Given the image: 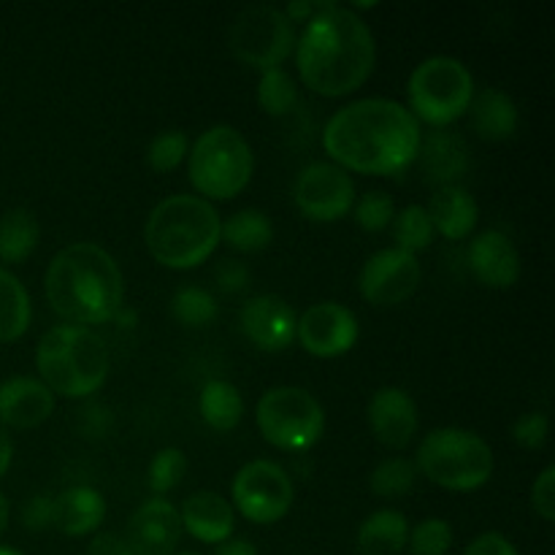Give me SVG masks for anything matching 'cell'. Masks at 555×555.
Instances as JSON below:
<instances>
[{
  "instance_id": "cell-12",
  "label": "cell",
  "mask_w": 555,
  "mask_h": 555,
  "mask_svg": "<svg viewBox=\"0 0 555 555\" xmlns=\"http://www.w3.org/2000/svg\"><path fill=\"white\" fill-rule=\"evenodd\" d=\"M293 198L312 222H336L356 206V182L334 163H309L296 179Z\"/></svg>"
},
{
  "instance_id": "cell-31",
  "label": "cell",
  "mask_w": 555,
  "mask_h": 555,
  "mask_svg": "<svg viewBox=\"0 0 555 555\" xmlns=\"http://www.w3.org/2000/svg\"><path fill=\"white\" fill-rule=\"evenodd\" d=\"M217 301L209 291L198 285H184L173 293L171 298V314L177 323L188 325V328H204V325L217 320Z\"/></svg>"
},
{
  "instance_id": "cell-9",
  "label": "cell",
  "mask_w": 555,
  "mask_h": 555,
  "mask_svg": "<svg viewBox=\"0 0 555 555\" xmlns=\"http://www.w3.org/2000/svg\"><path fill=\"white\" fill-rule=\"evenodd\" d=\"M255 421L266 442L287 453L309 450L325 431V412L320 401L296 385L266 390L255 410Z\"/></svg>"
},
{
  "instance_id": "cell-34",
  "label": "cell",
  "mask_w": 555,
  "mask_h": 555,
  "mask_svg": "<svg viewBox=\"0 0 555 555\" xmlns=\"http://www.w3.org/2000/svg\"><path fill=\"white\" fill-rule=\"evenodd\" d=\"M190 155V141L182 130H163L146 146V163L152 171L157 173H171L188 160Z\"/></svg>"
},
{
  "instance_id": "cell-25",
  "label": "cell",
  "mask_w": 555,
  "mask_h": 555,
  "mask_svg": "<svg viewBox=\"0 0 555 555\" xmlns=\"http://www.w3.org/2000/svg\"><path fill=\"white\" fill-rule=\"evenodd\" d=\"M410 540V524L399 509H377L358 529V555H399Z\"/></svg>"
},
{
  "instance_id": "cell-5",
  "label": "cell",
  "mask_w": 555,
  "mask_h": 555,
  "mask_svg": "<svg viewBox=\"0 0 555 555\" xmlns=\"http://www.w3.org/2000/svg\"><path fill=\"white\" fill-rule=\"evenodd\" d=\"M36 369L54 396L87 399L103 388L112 358L106 341L92 328L54 325L38 341Z\"/></svg>"
},
{
  "instance_id": "cell-3",
  "label": "cell",
  "mask_w": 555,
  "mask_h": 555,
  "mask_svg": "<svg viewBox=\"0 0 555 555\" xmlns=\"http://www.w3.org/2000/svg\"><path fill=\"white\" fill-rule=\"evenodd\" d=\"M49 307L65 325H101L119 314L125 298L117 260L92 242L68 244L49 263L43 276Z\"/></svg>"
},
{
  "instance_id": "cell-35",
  "label": "cell",
  "mask_w": 555,
  "mask_h": 555,
  "mask_svg": "<svg viewBox=\"0 0 555 555\" xmlns=\"http://www.w3.org/2000/svg\"><path fill=\"white\" fill-rule=\"evenodd\" d=\"M450 545H453V529L442 518L421 520L406 540L412 555H448Z\"/></svg>"
},
{
  "instance_id": "cell-1",
  "label": "cell",
  "mask_w": 555,
  "mask_h": 555,
  "mask_svg": "<svg viewBox=\"0 0 555 555\" xmlns=\"http://www.w3.org/2000/svg\"><path fill=\"white\" fill-rule=\"evenodd\" d=\"M423 130L410 108L388 98H363L339 108L323 128L334 166L369 177H396L417 160Z\"/></svg>"
},
{
  "instance_id": "cell-6",
  "label": "cell",
  "mask_w": 555,
  "mask_h": 555,
  "mask_svg": "<svg viewBox=\"0 0 555 555\" xmlns=\"http://www.w3.org/2000/svg\"><path fill=\"white\" fill-rule=\"evenodd\" d=\"M493 450L480 434L469 428H434L426 434L415 455L417 475L444 491L469 493L493 477Z\"/></svg>"
},
{
  "instance_id": "cell-36",
  "label": "cell",
  "mask_w": 555,
  "mask_h": 555,
  "mask_svg": "<svg viewBox=\"0 0 555 555\" xmlns=\"http://www.w3.org/2000/svg\"><path fill=\"white\" fill-rule=\"evenodd\" d=\"M188 472V459L179 448H163L150 464V488L155 496H166L182 482Z\"/></svg>"
},
{
  "instance_id": "cell-41",
  "label": "cell",
  "mask_w": 555,
  "mask_h": 555,
  "mask_svg": "<svg viewBox=\"0 0 555 555\" xmlns=\"http://www.w3.org/2000/svg\"><path fill=\"white\" fill-rule=\"evenodd\" d=\"M215 282L222 293H238L249 285V269L242 260H222L215 271Z\"/></svg>"
},
{
  "instance_id": "cell-48",
  "label": "cell",
  "mask_w": 555,
  "mask_h": 555,
  "mask_svg": "<svg viewBox=\"0 0 555 555\" xmlns=\"http://www.w3.org/2000/svg\"><path fill=\"white\" fill-rule=\"evenodd\" d=\"M0 555H25V553L14 551V547H5V545H0Z\"/></svg>"
},
{
  "instance_id": "cell-20",
  "label": "cell",
  "mask_w": 555,
  "mask_h": 555,
  "mask_svg": "<svg viewBox=\"0 0 555 555\" xmlns=\"http://www.w3.org/2000/svg\"><path fill=\"white\" fill-rule=\"evenodd\" d=\"M179 518H182V531L204 545H220L231 540L236 529V513L231 502L215 491H195L193 496L184 499Z\"/></svg>"
},
{
  "instance_id": "cell-27",
  "label": "cell",
  "mask_w": 555,
  "mask_h": 555,
  "mask_svg": "<svg viewBox=\"0 0 555 555\" xmlns=\"http://www.w3.org/2000/svg\"><path fill=\"white\" fill-rule=\"evenodd\" d=\"M30 293L11 271L0 269V345L22 339L30 328Z\"/></svg>"
},
{
  "instance_id": "cell-45",
  "label": "cell",
  "mask_w": 555,
  "mask_h": 555,
  "mask_svg": "<svg viewBox=\"0 0 555 555\" xmlns=\"http://www.w3.org/2000/svg\"><path fill=\"white\" fill-rule=\"evenodd\" d=\"M215 555H260V553L249 540H242V537H238V540H233L231 537V540H225L217 545Z\"/></svg>"
},
{
  "instance_id": "cell-16",
  "label": "cell",
  "mask_w": 555,
  "mask_h": 555,
  "mask_svg": "<svg viewBox=\"0 0 555 555\" xmlns=\"http://www.w3.org/2000/svg\"><path fill=\"white\" fill-rule=\"evenodd\" d=\"M122 537L133 555H173L182 540L179 509L163 496L150 499L130 515Z\"/></svg>"
},
{
  "instance_id": "cell-46",
  "label": "cell",
  "mask_w": 555,
  "mask_h": 555,
  "mask_svg": "<svg viewBox=\"0 0 555 555\" xmlns=\"http://www.w3.org/2000/svg\"><path fill=\"white\" fill-rule=\"evenodd\" d=\"M11 461H14V444H11V437L5 434V428L0 426V477L9 472Z\"/></svg>"
},
{
  "instance_id": "cell-26",
  "label": "cell",
  "mask_w": 555,
  "mask_h": 555,
  "mask_svg": "<svg viewBox=\"0 0 555 555\" xmlns=\"http://www.w3.org/2000/svg\"><path fill=\"white\" fill-rule=\"evenodd\" d=\"M201 417L209 428L225 434L242 423L244 417V399L238 393V388L228 379H209L201 390L198 399Z\"/></svg>"
},
{
  "instance_id": "cell-2",
  "label": "cell",
  "mask_w": 555,
  "mask_h": 555,
  "mask_svg": "<svg viewBox=\"0 0 555 555\" xmlns=\"http://www.w3.org/2000/svg\"><path fill=\"white\" fill-rule=\"evenodd\" d=\"M377 43L366 20L339 3H323L296 41L298 76L312 92L341 98L372 76Z\"/></svg>"
},
{
  "instance_id": "cell-17",
  "label": "cell",
  "mask_w": 555,
  "mask_h": 555,
  "mask_svg": "<svg viewBox=\"0 0 555 555\" xmlns=\"http://www.w3.org/2000/svg\"><path fill=\"white\" fill-rule=\"evenodd\" d=\"M369 426L383 448L404 450L421 426L415 399L404 388L385 385L369 401Z\"/></svg>"
},
{
  "instance_id": "cell-13",
  "label": "cell",
  "mask_w": 555,
  "mask_h": 555,
  "mask_svg": "<svg viewBox=\"0 0 555 555\" xmlns=\"http://www.w3.org/2000/svg\"><path fill=\"white\" fill-rule=\"evenodd\" d=\"M421 260L417 255L404 253V249H379L363 263L361 276H358V291L374 307H399L410 301L421 287Z\"/></svg>"
},
{
  "instance_id": "cell-38",
  "label": "cell",
  "mask_w": 555,
  "mask_h": 555,
  "mask_svg": "<svg viewBox=\"0 0 555 555\" xmlns=\"http://www.w3.org/2000/svg\"><path fill=\"white\" fill-rule=\"evenodd\" d=\"M513 439L524 450H542L547 442V417L542 412H526L515 421Z\"/></svg>"
},
{
  "instance_id": "cell-42",
  "label": "cell",
  "mask_w": 555,
  "mask_h": 555,
  "mask_svg": "<svg viewBox=\"0 0 555 555\" xmlns=\"http://www.w3.org/2000/svg\"><path fill=\"white\" fill-rule=\"evenodd\" d=\"M464 555H520L518 547L499 531H486V534L475 537L466 547Z\"/></svg>"
},
{
  "instance_id": "cell-23",
  "label": "cell",
  "mask_w": 555,
  "mask_h": 555,
  "mask_svg": "<svg viewBox=\"0 0 555 555\" xmlns=\"http://www.w3.org/2000/svg\"><path fill=\"white\" fill-rule=\"evenodd\" d=\"M106 518V499L90 486H76L54 496L52 526L68 537H85L101 529Z\"/></svg>"
},
{
  "instance_id": "cell-28",
  "label": "cell",
  "mask_w": 555,
  "mask_h": 555,
  "mask_svg": "<svg viewBox=\"0 0 555 555\" xmlns=\"http://www.w3.org/2000/svg\"><path fill=\"white\" fill-rule=\"evenodd\" d=\"M41 228L30 209H9L0 217V260L3 263H25L38 247Z\"/></svg>"
},
{
  "instance_id": "cell-44",
  "label": "cell",
  "mask_w": 555,
  "mask_h": 555,
  "mask_svg": "<svg viewBox=\"0 0 555 555\" xmlns=\"http://www.w3.org/2000/svg\"><path fill=\"white\" fill-rule=\"evenodd\" d=\"M320 5L323 3H312V0H296V3H291L287 9H282V11H285V16L291 20V25L293 22H304V25H307V22L318 14Z\"/></svg>"
},
{
  "instance_id": "cell-8",
  "label": "cell",
  "mask_w": 555,
  "mask_h": 555,
  "mask_svg": "<svg viewBox=\"0 0 555 555\" xmlns=\"http://www.w3.org/2000/svg\"><path fill=\"white\" fill-rule=\"evenodd\" d=\"M475 98V76L461 60L437 54L412 70L410 112L417 122L444 128L464 117Z\"/></svg>"
},
{
  "instance_id": "cell-40",
  "label": "cell",
  "mask_w": 555,
  "mask_h": 555,
  "mask_svg": "<svg viewBox=\"0 0 555 555\" xmlns=\"http://www.w3.org/2000/svg\"><path fill=\"white\" fill-rule=\"evenodd\" d=\"M52 518H54V496L49 493H36L25 502L22 507V526L27 531H43L52 529Z\"/></svg>"
},
{
  "instance_id": "cell-18",
  "label": "cell",
  "mask_w": 555,
  "mask_h": 555,
  "mask_svg": "<svg viewBox=\"0 0 555 555\" xmlns=\"http://www.w3.org/2000/svg\"><path fill=\"white\" fill-rule=\"evenodd\" d=\"M466 258L475 280L493 291H507L520 280V255L507 233L486 231L475 236Z\"/></svg>"
},
{
  "instance_id": "cell-4",
  "label": "cell",
  "mask_w": 555,
  "mask_h": 555,
  "mask_svg": "<svg viewBox=\"0 0 555 555\" xmlns=\"http://www.w3.org/2000/svg\"><path fill=\"white\" fill-rule=\"evenodd\" d=\"M222 220L201 195H171L150 211L144 242L152 258L173 271H188L209 260L220 244Z\"/></svg>"
},
{
  "instance_id": "cell-37",
  "label": "cell",
  "mask_w": 555,
  "mask_h": 555,
  "mask_svg": "<svg viewBox=\"0 0 555 555\" xmlns=\"http://www.w3.org/2000/svg\"><path fill=\"white\" fill-rule=\"evenodd\" d=\"M352 215H356L358 228H363V231L369 233H379L393 222L396 204L388 193L372 190V193H366L356 206H352Z\"/></svg>"
},
{
  "instance_id": "cell-14",
  "label": "cell",
  "mask_w": 555,
  "mask_h": 555,
  "mask_svg": "<svg viewBox=\"0 0 555 555\" xmlns=\"http://www.w3.org/2000/svg\"><path fill=\"white\" fill-rule=\"evenodd\" d=\"M361 336V323L347 307L323 301L309 307L298 318L296 339L314 358H339L356 347Z\"/></svg>"
},
{
  "instance_id": "cell-11",
  "label": "cell",
  "mask_w": 555,
  "mask_h": 555,
  "mask_svg": "<svg viewBox=\"0 0 555 555\" xmlns=\"http://www.w3.org/2000/svg\"><path fill=\"white\" fill-rule=\"evenodd\" d=\"M233 507L258 526H271L291 513L296 488L291 475L274 461H253L242 466L231 486Z\"/></svg>"
},
{
  "instance_id": "cell-21",
  "label": "cell",
  "mask_w": 555,
  "mask_h": 555,
  "mask_svg": "<svg viewBox=\"0 0 555 555\" xmlns=\"http://www.w3.org/2000/svg\"><path fill=\"white\" fill-rule=\"evenodd\" d=\"M417 163L423 168V179L437 188H453L469 168V150L464 139L450 130H431L421 141Z\"/></svg>"
},
{
  "instance_id": "cell-30",
  "label": "cell",
  "mask_w": 555,
  "mask_h": 555,
  "mask_svg": "<svg viewBox=\"0 0 555 555\" xmlns=\"http://www.w3.org/2000/svg\"><path fill=\"white\" fill-rule=\"evenodd\" d=\"M393 238H396V249H404V253L417 255L423 249L431 247L434 242V225L431 217H428L426 206H406L401 209L399 215L393 217Z\"/></svg>"
},
{
  "instance_id": "cell-24",
  "label": "cell",
  "mask_w": 555,
  "mask_h": 555,
  "mask_svg": "<svg viewBox=\"0 0 555 555\" xmlns=\"http://www.w3.org/2000/svg\"><path fill=\"white\" fill-rule=\"evenodd\" d=\"M466 114H472V128L486 141H507L518 133V106H515L507 92L496 90V87H486L482 92H475Z\"/></svg>"
},
{
  "instance_id": "cell-47",
  "label": "cell",
  "mask_w": 555,
  "mask_h": 555,
  "mask_svg": "<svg viewBox=\"0 0 555 555\" xmlns=\"http://www.w3.org/2000/svg\"><path fill=\"white\" fill-rule=\"evenodd\" d=\"M9 515H11L9 499H5V493L0 491V537H3V531L9 529Z\"/></svg>"
},
{
  "instance_id": "cell-49",
  "label": "cell",
  "mask_w": 555,
  "mask_h": 555,
  "mask_svg": "<svg viewBox=\"0 0 555 555\" xmlns=\"http://www.w3.org/2000/svg\"><path fill=\"white\" fill-rule=\"evenodd\" d=\"M173 555H201V553H173Z\"/></svg>"
},
{
  "instance_id": "cell-22",
  "label": "cell",
  "mask_w": 555,
  "mask_h": 555,
  "mask_svg": "<svg viewBox=\"0 0 555 555\" xmlns=\"http://www.w3.org/2000/svg\"><path fill=\"white\" fill-rule=\"evenodd\" d=\"M428 217H431L434 233L444 236L448 242H461L469 236L480 220V206L469 190L459 188H439L428 204Z\"/></svg>"
},
{
  "instance_id": "cell-39",
  "label": "cell",
  "mask_w": 555,
  "mask_h": 555,
  "mask_svg": "<svg viewBox=\"0 0 555 555\" xmlns=\"http://www.w3.org/2000/svg\"><path fill=\"white\" fill-rule=\"evenodd\" d=\"M531 507L540 515L542 520L553 524L555 520V469L553 466H545L542 475L534 480V488H531Z\"/></svg>"
},
{
  "instance_id": "cell-43",
  "label": "cell",
  "mask_w": 555,
  "mask_h": 555,
  "mask_svg": "<svg viewBox=\"0 0 555 555\" xmlns=\"http://www.w3.org/2000/svg\"><path fill=\"white\" fill-rule=\"evenodd\" d=\"M87 555H133L128 547L122 534H114V531H101V534L92 537Z\"/></svg>"
},
{
  "instance_id": "cell-7",
  "label": "cell",
  "mask_w": 555,
  "mask_h": 555,
  "mask_svg": "<svg viewBox=\"0 0 555 555\" xmlns=\"http://www.w3.org/2000/svg\"><path fill=\"white\" fill-rule=\"evenodd\" d=\"M188 171L204 201L236 198L253 182V146L231 125H215L190 146Z\"/></svg>"
},
{
  "instance_id": "cell-29",
  "label": "cell",
  "mask_w": 555,
  "mask_h": 555,
  "mask_svg": "<svg viewBox=\"0 0 555 555\" xmlns=\"http://www.w3.org/2000/svg\"><path fill=\"white\" fill-rule=\"evenodd\" d=\"M220 242L236 253H260L274 242V225H271L269 215L260 209H242L236 215L228 217L220 228Z\"/></svg>"
},
{
  "instance_id": "cell-10",
  "label": "cell",
  "mask_w": 555,
  "mask_h": 555,
  "mask_svg": "<svg viewBox=\"0 0 555 555\" xmlns=\"http://www.w3.org/2000/svg\"><path fill=\"white\" fill-rule=\"evenodd\" d=\"M228 47L242 63L253 68H280L296 49V30L285 11L276 5L258 3L238 11L228 30Z\"/></svg>"
},
{
  "instance_id": "cell-15",
  "label": "cell",
  "mask_w": 555,
  "mask_h": 555,
  "mask_svg": "<svg viewBox=\"0 0 555 555\" xmlns=\"http://www.w3.org/2000/svg\"><path fill=\"white\" fill-rule=\"evenodd\" d=\"M238 325L247 341L263 352H282L296 341L298 318L291 304L274 293L253 296L238 312Z\"/></svg>"
},
{
  "instance_id": "cell-19",
  "label": "cell",
  "mask_w": 555,
  "mask_h": 555,
  "mask_svg": "<svg viewBox=\"0 0 555 555\" xmlns=\"http://www.w3.org/2000/svg\"><path fill=\"white\" fill-rule=\"evenodd\" d=\"M54 393L36 377H11L0 383V426L30 431L49 421Z\"/></svg>"
},
{
  "instance_id": "cell-33",
  "label": "cell",
  "mask_w": 555,
  "mask_h": 555,
  "mask_svg": "<svg viewBox=\"0 0 555 555\" xmlns=\"http://www.w3.org/2000/svg\"><path fill=\"white\" fill-rule=\"evenodd\" d=\"M417 482V469L415 461L410 459H388L372 472L369 477V488H372L374 496L379 499H401L415 488Z\"/></svg>"
},
{
  "instance_id": "cell-32",
  "label": "cell",
  "mask_w": 555,
  "mask_h": 555,
  "mask_svg": "<svg viewBox=\"0 0 555 555\" xmlns=\"http://www.w3.org/2000/svg\"><path fill=\"white\" fill-rule=\"evenodd\" d=\"M258 103L271 117H285L296 108L298 87L293 76L282 68H271L260 74L258 81Z\"/></svg>"
}]
</instances>
